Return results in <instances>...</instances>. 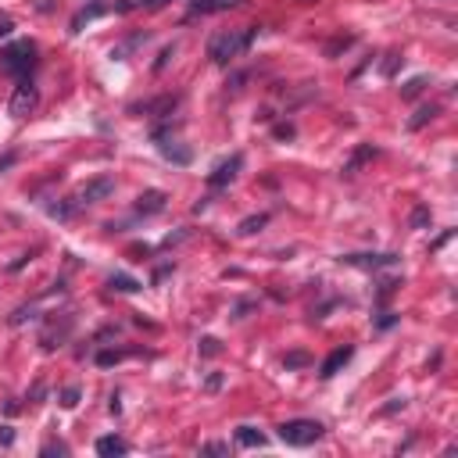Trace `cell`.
Segmentation results:
<instances>
[{
  "instance_id": "8fae6325",
  "label": "cell",
  "mask_w": 458,
  "mask_h": 458,
  "mask_svg": "<svg viewBox=\"0 0 458 458\" xmlns=\"http://www.w3.org/2000/svg\"><path fill=\"white\" fill-rule=\"evenodd\" d=\"M240 0H193L190 11L193 15H211V11H229V8H237Z\"/></svg>"
},
{
  "instance_id": "d6986e66",
  "label": "cell",
  "mask_w": 458,
  "mask_h": 458,
  "mask_svg": "<svg viewBox=\"0 0 458 458\" xmlns=\"http://www.w3.org/2000/svg\"><path fill=\"white\" fill-rule=\"evenodd\" d=\"M287 365H290V369H297V365H308V355H305V351H294V355H287Z\"/></svg>"
},
{
  "instance_id": "cb8c5ba5",
  "label": "cell",
  "mask_w": 458,
  "mask_h": 458,
  "mask_svg": "<svg viewBox=\"0 0 458 458\" xmlns=\"http://www.w3.org/2000/svg\"><path fill=\"white\" fill-rule=\"evenodd\" d=\"M204 454H225V444H208Z\"/></svg>"
},
{
  "instance_id": "30bf717a",
  "label": "cell",
  "mask_w": 458,
  "mask_h": 458,
  "mask_svg": "<svg viewBox=\"0 0 458 458\" xmlns=\"http://www.w3.org/2000/svg\"><path fill=\"white\" fill-rule=\"evenodd\" d=\"M161 208H165V193L161 190H147V193L136 197V211L140 215H158Z\"/></svg>"
},
{
  "instance_id": "5bb4252c",
  "label": "cell",
  "mask_w": 458,
  "mask_h": 458,
  "mask_svg": "<svg viewBox=\"0 0 458 458\" xmlns=\"http://www.w3.org/2000/svg\"><path fill=\"white\" fill-rule=\"evenodd\" d=\"M108 287H111V290H118V294H136V290H140V283H136L133 276H122V273H118V276H111V280H108Z\"/></svg>"
},
{
  "instance_id": "7402d4cb",
  "label": "cell",
  "mask_w": 458,
  "mask_h": 458,
  "mask_svg": "<svg viewBox=\"0 0 458 458\" xmlns=\"http://www.w3.org/2000/svg\"><path fill=\"white\" fill-rule=\"evenodd\" d=\"M44 454H68V447H65V444H54V440H51V444H44Z\"/></svg>"
},
{
  "instance_id": "9c48e42d",
  "label": "cell",
  "mask_w": 458,
  "mask_h": 458,
  "mask_svg": "<svg viewBox=\"0 0 458 458\" xmlns=\"http://www.w3.org/2000/svg\"><path fill=\"white\" fill-rule=\"evenodd\" d=\"M344 262L347 265H358V269H383V265H394L397 258L394 255H347Z\"/></svg>"
},
{
  "instance_id": "2e32d148",
  "label": "cell",
  "mask_w": 458,
  "mask_h": 458,
  "mask_svg": "<svg viewBox=\"0 0 458 458\" xmlns=\"http://www.w3.org/2000/svg\"><path fill=\"white\" fill-rule=\"evenodd\" d=\"M433 115H437V108H419V111H415V118H412L408 126H412V129H419V126H426Z\"/></svg>"
},
{
  "instance_id": "8992f818",
  "label": "cell",
  "mask_w": 458,
  "mask_h": 458,
  "mask_svg": "<svg viewBox=\"0 0 458 458\" xmlns=\"http://www.w3.org/2000/svg\"><path fill=\"white\" fill-rule=\"evenodd\" d=\"M351 355H355V347H337V351H333V355H330V358L322 362V369H319V376H322V380H330V376H337V372H340V369H344L347 362H351Z\"/></svg>"
},
{
  "instance_id": "7c38bea8",
  "label": "cell",
  "mask_w": 458,
  "mask_h": 458,
  "mask_svg": "<svg viewBox=\"0 0 458 458\" xmlns=\"http://www.w3.org/2000/svg\"><path fill=\"white\" fill-rule=\"evenodd\" d=\"M129 447H126V440H118V437H101L97 440V454L101 458H118V454H126Z\"/></svg>"
},
{
  "instance_id": "ac0fdd59",
  "label": "cell",
  "mask_w": 458,
  "mask_h": 458,
  "mask_svg": "<svg viewBox=\"0 0 458 458\" xmlns=\"http://www.w3.org/2000/svg\"><path fill=\"white\" fill-rule=\"evenodd\" d=\"M61 404H65V408H76V404H79V387H68V390L61 394Z\"/></svg>"
},
{
  "instance_id": "e0dca14e",
  "label": "cell",
  "mask_w": 458,
  "mask_h": 458,
  "mask_svg": "<svg viewBox=\"0 0 458 458\" xmlns=\"http://www.w3.org/2000/svg\"><path fill=\"white\" fill-rule=\"evenodd\" d=\"M115 362H122V351H101L97 355V365H115Z\"/></svg>"
},
{
  "instance_id": "277c9868",
  "label": "cell",
  "mask_w": 458,
  "mask_h": 458,
  "mask_svg": "<svg viewBox=\"0 0 458 458\" xmlns=\"http://www.w3.org/2000/svg\"><path fill=\"white\" fill-rule=\"evenodd\" d=\"M36 104H40V90H36L29 79H22V83L15 86V93H11L8 111H11V118H26V115L36 111Z\"/></svg>"
},
{
  "instance_id": "4fadbf2b",
  "label": "cell",
  "mask_w": 458,
  "mask_h": 458,
  "mask_svg": "<svg viewBox=\"0 0 458 458\" xmlns=\"http://www.w3.org/2000/svg\"><path fill=\"white\" fill-rule=\"evenodd\" d=\"M237 444H240V447H262L265 437H262L255 426H237Z\"/></svg>"
},
{
  "instance_id": "5b68a950",
  "label": "cell",
  "mask_w": 458,
  "mask_h": 458,
  "mask_svg": "<svg viewBox=\"0 0 458 458\" xmlns=\"http://www.w3.org/2000/svg\"><path fill=\"white\" fill-rule=\"evenodd\" d=\"M115 193V179L111 175H101V179H90L83 190H79V200L83 204H93V200H104V197H111Z\"/></svg>"
},
{
  "instance_id": "ffe728a7",
  "label": "cell",
  "mask_w": 458,
  "mask_h": 458,
  "mask_svg": "<svg viewBox=\"0 0 458 458\" xmlns=\"http://www.w3.org/2000/svg\"><path fill=\"white\" fill-rule=\"evenodd\" d=\"M200 351H204V355H218V340H215V337H204V340H200Z\"/></svg>"
},
{
  "instance_id": "44dd1931",
  "label": "cell",
  "mask_w": 458,
  "mask_h": 458,
  "mask_svg": "<svg viewBox=\"0 0 458 458\" xmlns=\"http://www.w3.org/2000/svg\"><path fill=\"white\" fill-rule=\"evenodd\" d=\"M422 86H426V79H412V83L404 86V97H415V93H419Z\"/></svg>"
},
{
  "instance_id": "3957f363",
  "label": "cell",
  "mask_w": 458,
  "mask_h": 458,
  "mask_svg": "<svg viewBox=\"0 0 458 458\" xmlns=\"http://www.w3.org/2000/svg\"><path fill=\"white\" fill-rule=\"evenodd\" d=\"M319 437H322V426H319L315 419H290V422L280 426V440L290 444V447H308V444H315Z\"/></svg>"
},
{
  "instance_id": "ba28073f",
  "label": "cell",
  "mask_w": 458,
  "mask_h": 458,
  "mask_svg": "<svg viewBox=\"0 0 458 458\" xmlns=\"http://www.w3.org/2000/svg\"><path fill=\"white\" fill-rule=\"evenodd\" d=\"M154 140H158V151H161L165 158H172L175 165H186V161H190V151H186V147H179V143H175L172 136H165V133H158Z\"/></svg>"
},
{
  "instance_id": "52a82bcc",
  "label": "cell",
  "mask_w": 458,
  "mask_h": 458,
  "mask_svg": "<svg viewBox=\"0 0 458 458\" xmlns=\"http://www.w3.org/2000/svg\"><path fill=\"white\" fill-rule=\"evenodd\" d=\"M240 165H244V158H240V154H233V158H229V161H222V165H218V168L208 175V183H211V186H225L229 179L237 175V168H240Z\"/></svg>"
},
{
  "instance_id": "603a6c76",
  "label": "cell",
  "mask_w": 458,
  "mask_h": 458,
  "mask_svg": "<svg viewBox=\"0 0 458 458\" xmlns=\"http://www.w3.org/2000/svg\"><path fill=\"white\" fill-rule=\"evenodd\" d=\"M0 444H4V447H8V444H15V429H11V426L0 429Z\"/></svg>"
},
{
  "instance_id": "d4e9b609",
  "label": "cell",
  "mask_w": 458,
  "mask_h": 458,
  "mask_svg": "<svg viewBox=\"0 0 458 458\" xmlns=\"http://www.w3.org/2000/svg\"><path fill=\"white\" fill-rule=\"evenodd\" d=\"M11 33V22H0V36H8Z\"/></svg>"
},
{
  "instance_id": "7a4b0ae2",
  "label": "cell",
  "mask_w": 458,
  "mask_h": 458,
  "mask_svg": "<svg viewBox=\"0 0 458 458\" xmlns=\"http://www.w3.org/2000/svg\"><path fill=\"white\" fill-rule=\"evenodd\" d=\"M33 65H36V44L33 40H19L0 54V68L11 72V76H26Z\"/></svg>"
},
{
  "instance_id": "9a60e30c",
  "label": "cell",
  "mask_w": 458,
  "mask_h": 458,
  "mask_svg": "<svg viewBox=\"0 0 458 458\" xmlns=\"http://www.w3.org/2000/svg\"><path fill=\"white\" fill-rule=\"evenodd\" d=\"M269 222V215H251V218H244L240 222V237H251V233H258V229Z\"/></svg>"
},
{
  "instance_id": "6da1fadb",
  "label": "cell",
  "mask_w": 458,
  "mask_h": 458,
  "mask_svg": "<svg viewBox=\"0 0 458 458\" xmlns=\"http://www.w3.org/2000/svg\"><path fill=\"white\" fill-rule=\"evenodd\" d=\"M251 44H255V29H222V33L211 36L208 58H211L215 65H229L233 58H240Z\"/></svg>"
}]
</instances>
